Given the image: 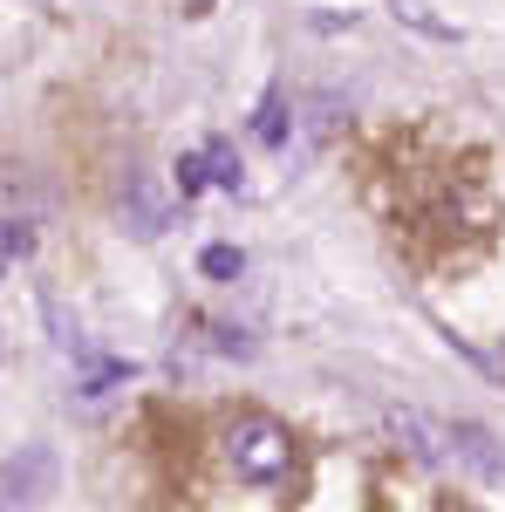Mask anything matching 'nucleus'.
Segmentation results:
<instances>
[{
	"label": "nucleus",
	"instance_id": "f257e3e1",
	"mask_svg": "<svg viewBox=\"0 0 505 512\" xmlns=\"http://www.w3.org/2000/svg\"><path fill=\"white\" fill-rule=\"evenodd\" d=\"M219 451H226L233 478L260 485V492L294 485V437H287V424H273V417H260V410L233 417V424H226V437H219Z\"/></svg>",
	"mask_w": 505,
	"mask_h": 512
},
{
	"label": "nucleus",
	"instance_id": "f03ea898",
	"mask_svg": "<svg viewBox=\"0 0 505 512\" xmlns=\"http://www.w3.org/2000/svg\"><path fill=\"white\" fill-rule=\"evenodd\" d=\"M444 437H451V465L478 472L485 485H505V444L485 431V424H465V417H451V424H444Z\"/></svg>",
	"mask_w": 505,
	"mask_h": 512
},
{
	"label": "nucleus",
	"instance_id": "7ed1b4c3",
	"mask_svg": "<svg viewBox=\"0 0 505 512\" xmlns=\"http://www.w3.org/2000/svg\"><path fill=\"white\" fill-rule=\"evenodd\" d=\"M123 226H130L137 239H157L164 226H171V198L157 192L151 171H137V178L123 185Z\"/></svg>",
	"mask_w": 505,
	"mask_h": 512
},
{
	"label": "nucleus",
	"instance_id": "20e7f679",
	"mask_svg": "<svg viewBox=\"0 0 505 512\" xmlns=\"http://www.w3.org/2000/svg\"><path fill=\"white\" fill-rule=\"evenodd\" d=\"M48 478H55V458H48L41 444L21 451V458H7V465H0V506H28V499H41Z\"/></svg>",
	"mask_w": 505,
	"mask_h": 512
},
{
	"label": "nucleus",
	"instance_id": "39448f33",
	"mask_svg": "<svg viewBox=\"0 0 505 512\" xmlns=\"http://www.w3.org/2000/svg\"><path fill=\"white\" fill-rule=\"evenodd\" d=\"M205 171H212V185H226V192H239V158L226 151V144H205Z\"/></svg>",
	"mask_w": 505,
	"mask_h": 512
},
{
	"label": "nucleus",
	"instance_id": "423d86ee",
	"mask_svg": "<svg viewBox=\"0 0 505 512\" xmlns=\"http://www.w3.org/2000/svg\"><path fill=\"white\" fill-rule=\"evenodd\" d=\"M28 246H35V233H28L21 219H7V226H0V267H7V260H21Z\"/></svg>",
	"mask_w": 505,
	"mask_h": 512
},
{
	"label": "nucleus",
	"instance_id": "0eeeda50",
	"mask_svg": "<svg viewBox=\"0 0 505 512\" xmlns=\"http://www.w3.org/2000/svg\"><path fill=\"white\" fill-rule=\"evenodd\" d=\"M246 260H239V246H205V274L212 280H233Z\"/></svg>",
	"mask_w": 505,
	"mask_h": 512
},
{
	"label": "nucleus",
	"instance_id": "6e6552de",
	"mask_svg": "<svg viewBox=\"0 0 505 512\" xmlns=\"http://www.w3.org/2000/svg\"><path fill=\"white\" fill-rule=\"evenodd\" d=\"M205 178H212V171H205V151H192V158H178V192L192 198L198 185H205Z\"/></svg>",
	"mask_w": 505,
	"mask_h": 512
},
{
	"label": "nucleus",
	"instance_id": "1a4fd4ad",
	"mask_svg": "<svg viewBox=\"0 0 505 512\" xmlns=\"http://www.w3.org/2000/svg\"><path fill=\"white\" fill-rule=\"evenodd\" d=\"M287 137V123H280V96H267L260 103V144H280Z\"/></svg>",
	"mask_w": 505,
	"mask_h": 512
}]
</instances>
